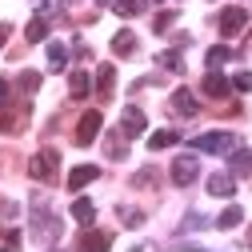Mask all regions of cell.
I'll list each match as a JSON object with an SVG mask.
<instances>
[{
  "instance_id": "1",
  "label": "cell",
  "mask_w": 252,
  "mask_h": 252,
  "mask_svg": "<svg viewBox=\"0 0 252 252\" xmlns=\"http://www.w3.org/2000/svg\"><path fill=\"white\" fill-rule=\"evenodd\" d=\"M56 168H60V152L56 148H40L32 160H28V176L40 180V184H52L56 180Z\"/></svg>"
},
{
  "instance_id": "2",
  "label": "cell",
  "mask_w": 252,
  "mask_h": 252,
  "mask_svg": "<svg viewBox=\"0 0 252 252\" xmlns=\"http://www.w3.org/2000/svg\"><path fill=\"white\" fill-rule=\"evenodd\" d=\"M192 148L212 152V156H224V152L236 148V136H232V132H200V136L192 140Z\"/></svg>"
},
{
  "instance_id": "3",
  "label": "cell",
  "mask_w": 252,
  "mask_h": 252,
  "mask_svg": "<svg viewBox=\"0 0 252 252\" xmlns=\"http://www.w3.org/2000/svg\"><path fill=\"white\" fill-rule=\"evenodd\" d=\"M168 172H172V184H176V188H188V184L200 176V160H196L192 152H184V156H176V160H172Z\"/></svg>"
},
{
  "instance_id": "4",
  "label": "cell",
  "mask_w": 252,
  "mask_h": 252,
  "mask_svg": "<svg viewBox=\"0 0 252 252\" xmlns=\"http://www.w3.org/2000/svg\"><path fill=\"white\" fill-rule=\"evenodd\" d=\"M100 124H104V116H100L96 108H92V112H84V116H80V124H76V144H80V148H88L92 140H96Z\"/></svg>"
},
{
  "instance_id": "5",
  "label": "cell",
  "mask_w": 252,
  "mask_h": 252,
  "mask_svg": "<svg viewBox=\"0 0 252 252\" xmlns=\"http://www.w3.org/2000/svg\"><path fill=\"white\" fill-rule=\"evenodd\" d=\"M244 28H248V12L244 8H224V12H220V36H240L244 32Z\"/></svg>"
},
{
  "instance_id": "6",
  "label": "cell",
  "mask_w": 252,
  "mask_h": 252,
  "mask_svg": "<svg viewBox=\"0 0 252 252\" xmlns=\"http://www.w3.org/2000/svg\"><path fill=\"white\" fill-rule=\"evenodd\" d=\"M204 96H212V100H224L228 96V92H232V80H224V76H220L216 68H208V76H204Z\"/></svg>"
},
{
  "instance_id": "7",
  "label": "cell",
  "mask_w": 252,
  "mask_h": 252,
  "mask_svg": "<svg viewBox=\"0 0 252 252\" xmlns=\"http://www.w3.org/2000/svg\"><path fill=\"white\" fill-rule=\"evenodd\" d=\"M144 128H148V116H144V112H140L136 104H132V108H124V120H120V132H124V136H140Z\"/></svg>"
},
{
  "instance_id": "8",
  "label": "cell",
  "mask_w": 252,
  "mask_h": 252,
  "mask_svg": "<svg viewBox=\"0 0 252 252\" xmlns=\"http://www.w3.org/2000/svg\"><path fill=\"white\" fill-rule=\"evenodd\" d=\"M96 176H100V168H96V164H76V168L68 172V188H72V192H80V188H84V184H92Z\"/></svg>"
},
{
  "instance_id": "9",
  "label": "cell",
  "mask_w": 252,
  "mask_h": 252,
  "mask_svg": "<svg viewBox=\"0 0 252 252\" xmlns=\"http://www.w3.org/2000/svg\"><path fill=\"white\" fill-rule=\"evenodd\" d=\"M208 192H212V196H232V192H236V176H232V172L208 176Z\"/></svg>"
},
{
  "instance_id": "10",
  "label": "cell",
  "mask_w": 252,
  "mask_h": 252,
  "mask_svg": "<svg viewBox=\"0 0 252 252\" xmlns=\"http://www.w3.org/2000/svg\"><path fill=\"white\" fill-rule=\"evenodd\" d=\"M112 248V232H84L80 236V252H108Z\"/></svg>"
},
{
  "instance_id": "11",
  "label": "cell",
  "mask_w": 252,
  "mask_h": 252,
  "mask_svg": "<svg viewBox=\"0 0 252 252\" xmlns=\"http://www.w3.org/2000/svg\"><path fill=\"white\" fill-rule=\"evenodd\" d=\"M172 108H176L180 116H196V112H200L196 96H192V92H188V88H176V92H172Z\"/></svg>"
},
{
  "instance_id": "12",
  "label": "cell",
  "mask_w": 252,
  "mask_h": 252,
  "mask_svg": "<svg viewBox=\"0 0 252 252\" xmlns=\"http://www.w3.org/2000/svg\"><path fill=\"white\" fill-rule=\"evenodd\" d=\"M96 92H100V100H108L112 92H116V68H112V64H100V72H96Z\"/></svg>"
},
{
  "instance_id": "13",
  "label": "cell",
  "mask_w": 252,
  "mask_h": 252,
  "mask_svg": "<svg viewBox=\"0 0 252 252\" xmlns=\"http://www.w3.org/2000/svg\"><path fill=\"white\" fill-rule=\"evenodd\" d=\"M72 220L76 224H92V220H96V204H92L88 196H76L72 200Z\"/></svg>"
},
{
  "instance_id": "14",
  "label": "cell",
  "mask_w": 252,
  "mask_h": 252,
  "mask_svg": "<svg viewBox=\"0 0 252 252\" xmlns=\"http://www.w3.org/2000/svg\"><path fill=\"white\" fill-rule=\"evenodd\" d=\"M228 156H232V176H248L252 172V148H240L236 144Z\"/></svg>"
},
{
  "instance_id": "15",
  "label": "cell",
  "mask_w": 252,
  "mask_h": 252,
  "mask_svg": "<svg viewBox=\"0 0 252 252\" xmlns=\"http://www.w3.org/2000/svg\"><path fill=\"white\" fill-rule=\"evenodd\" d=\"M112 52H116V56H132V52H136V32L120 28V32L112 36Z\"/></svg>"
},
{
  "instance_id": "16",
  "label": "cell",
  "mask_w": 252,
  "mask_h": 252,
  "mask_svg": "<svg viewBox=\"0 0 252 252\" xmlns=\"http://www.w3.org/2000/svg\"><path fill=\"white\" fill-rule=\"evenodd\" d=\"M24 120H28V108H20V112H4L0 108V132H20Z\"/></svg>"
},
{
  "instance_id": "17",
  "label": "cell",
  "mask_w": 252,
  "mask_h": 252,
  "mask_svg": "<svg viewBox=\"0 0 252 252\" xmlns=\"http://www.w3.org/2000/svg\"><path fill=\"white\" fill-rule=\"evenodd\" d=\"M44 36H48V20H44V16L28 20V28H24V40H28V44H40Z\"/></svg>"
},
{
  "instance_id": "18",
  "label": "cell",
  "mask_w": 252,
  "mask_h": 252,
  "mask_svg": "<svg viewBox=\"0 0 252 252\" xmlns=\"http://www.w3.org/2000/svg\"><path fill=\"white\" fill-rule=\"evenodd\" d=\"M240 220H244V212H240V204H228L224 212L216 216V228H224V232H228V228H236V224H240Z\"/></svg>"
},
{
  "instance_id": "19",
  "label": "cell",
  "mask_w": 252,
  "mask_h": 252,
  "mask_svg": "<svg viewBox=\"0 0 252 252\" xmlns=\"http://www.w3.org/2000/svg\"><path fill=\"white\" fill-rule=\"evenodd\" d=\"M68 92H72L76 100H80V96H88V92H92V80H88V72H72V76H68Z\"/></svg>"
},
{
  "instance_id": "20",
  "label": "cell",
  "mask_w": 252,
  "mask_h": 252,
  "mask_svg": "<svg viewBox=\"0 0 252 252\" xmlns=\"http://www.w3.org/2000/svg\"><path fill=\"white\" fill-rule=\"evenodd\" d=\"M104 152H108V160H124V156H128V148H124V132H112L108 144H104Z\"/></svg>"
},
{
  "instance_id": "21",
  "label": "cell",
  "mask_w": 252,
  "mask_h": 252,
  "mask_svg": "<svg viewBox=\"0 0 252 252\" xmlns=\"http://www.w3.org/2000/svg\"><path fill=\"white\" fill-rule=\"evenodd\" d=\"M64 64H68V48H64V44H48V68L60 72Z\"/></svg>"
},
{
  "instance_id": "22",
  "label": "cell",
  "mask_w": 252,
  "mask_h": 252,
  "mask_svg": "<svg viewBox=\"0 0 252 252\" xmlns=\"http://www.w3.org/2000/svg\"><path fill=\"white\" fill-rule=\"evenodd\" d=\"M176 140H180V132H172V128H160V132H152L148 148H172Z\"/></svg>"
},
{
  "instance_id": "23",
  "label": "cell",
  "mask_w": 252,
  "mask_h": 252,
  "mask_svg": "<svg viewBox=\"0 0 252 252\" xmlns=\"http://www.w3.org/2000/svg\"><path fill=\"white\" fill-rule=\"evenodd\" d=\"M112 8H116V16H136L144 8V0H112Z\"/></svg>"
},
{
  "instance_id": "24",
  "label": "cell",
  "mask_w": 252,
  "mask_h": 252,
  "mask_svg": "<svg viewBox=\"0 0 252 252\" xmlns=\"http://www.w3.org/2000/svg\"><path fill=\"white\" fill-rule=\"evenodd\" d=\"M120 220H124L128 228H140V224H144V212H140V208H128V204H124V208H120Z\"/></svg>"
},
{
  "instance_id": "25",
  "label": "cell",
  "mask_w": 252,
  "mask_h": 252,
  "mask_svg": "<svg viewBox=\"0 0 252 252\" xmlns=\"http://www.w3.org/2000/svg\"><path fill=\"white\" fill-rule=\"evenodd\" d=\"M232 56V48H224V44H216V48H208V68H220L224 60Z\"/></svg>"
},
{
  "instance_id": "26",
  "label": "cell",
  "mask_w": 252,
  "mask_h": 252,
  "mask_svg": "<svg viewBox=\"0 0 252 252\" xmlns=\"http://www.w3.org/2000/svg\"><path fill=\"white\" fill-rule=\"evenodd\" d=\"M208 224V216H200V212H188L184 216V224H180V232H192V228H204Z\"/></svg>"
},
{
  "instance_id": "27",
  "label": "cell",
  "mask_w": 252,
  "mask_h": 252,
  "mask_svg": "<svg viewBox=\"0 0 252 252\" xmlns=\"http://www.w3.org/2000/svg\"><path fill=\"white\" fill-rule=\"evenodd\" d=\"M172 20H176V12H156V20H152V32H168V28H172Z\"/></svg>"
},
{
  "instance_id": "28",
  "label": "cell",
  "mask_w": 252,
  "mask_h": 252,
  "mask_svg": "<svg viewBox=\"0 0 252 252\" xmlns=\"http://www.w3.org/2000/svg\"><path fill=\"white\" fill-rule=\"evenodd\" d=\"M132 184H136V188H152V184H156V168H140V172L132 176Z\"/></svg>"
},
{
  "instance_id": "29",
  "label": "cell",
  "mask_w": 252,
  "mask_h": 252,
  "mask_svg": "<svg viewBox=\"0 0 252 252\" xmlns=\"http://www.w3.org/2000/svg\"><path fill=\"white\" fill-rule=\"evenodd\" d=\"M20 88L28 92V96H32V92L40 88V72H20Z\"/></svg>"
},
{
  "instance_id": "30",
  "label": "cell",
  "mask_w": 252,
  "mask_h": 252,
  "mask_svg": "<svg viewBox=\"0 0 252 252\" xmlns=\"http://www.w3.org/2000/svg\"><path fill=\"white\" fill-rule=\"evenodd\" d=\"M160 64H164V68H172V72H184V60H180V52H160Z\"/></svg>"
},
{
  "instance_id": "31",
  "label": "cell",
  "mask_w": 252,
  "mask_h": 252,
  "mask_svg": "<svg viewBox=\"0 0 252 252\" xmlns=\"http://www.w3.org/2000/svg\"><path fill=\"white\" fill-rule=\"evenodd\" d=\"M232 88H240V92H252V72H236V76H232Z\"/></svg>"
},
{
  "instance_id": "32",
  "label": "cell",
  "mask_w": 252,
  "mask_h": 252,
  "mask_svg": "<svg viewBox=\"0 0 252 252\" xmlns=\"http://www.w3.org/2000/svg\"><path fill=\"white\" fill-rule=\"evenodd\" d=\"M8 92H12V88H8V80H0V104L8 100Z\"/></svg>"
},
{
  "instance_id": "33",
  "label": "cell",
  "mask_w": 252,
  "mask_h": 252,
  "mask_svg": "<svg viewBox=\"0 0 252 252\" xmlns=\"http://www.w3.org/2000/svg\"><path fill=\"white\" fill-rule=\"evenodd\" d=\"M8 32H12V28H8V24H0V48H4V40H8Z\"/></svg>"
},
{
  "instance_id": "34",
  "label": "cell",
  "mask_w": 252,
  "mask_h": 252,
  "mask_svg": "<svg viewBox=\"0 0 252 252\" xmlns=\"http://www.w3.org/2000/svg\"><path fill=\"white\" fill-rule=\"evenodd\" d=\"M132 252H160L156 244H140V248H132Z\"/></svg>"
},
{
  "instance_id": "35",
  "label": "cell",
  "mask_w": 252,
  "mask_h": 252,
  "mask_svg": "<svg viewBox=\"0 0 252 252\" xmlns=\"http://www.w3.org/2000/svg\"><path fill=\"white\" fill-rule=\"evenodd\" d=\"M0 252H16V248H12V244H8V240H4V244H0Z\"/></svg>"
},
{
  "instance_id": "36",
  "label": "cell",
  "mask_w": 252,
  "mask_h": 252,
  "mask_svg": "<svg viewBox=\"0 0 252 252\" xmlns=\"http://www.w3.org/2000/svg\"><path fill=\"white\" fill-rule=\"evenodd\" d=\"M248 248H252V228H248Z\"/></svg>"
},
{
  "instance_id": "37",
  "label": "cell",
  "mask_w": 252,
  "mask_h": 252,
  "mask_svg": "<svg viewBox=\"0 0 252 252\" xmlns=\"http://www.w3.org/2000/svg\"><path fill=\"white\" fill-rule=\"evenodd\" d=\"M96 4H112V0H96Z\"/></svg>"
},
{
  "instance_id": "38",
  "label": "cell",
  "mask_w": 252,
  "mask_h": 252,
  "mask_svg": "<svg viewBox=\"0 0 252 252\" xmlns=\"http://www.w3.org/2000/svg\"><path fill=\"white\" fill-rule=\"evenodd\" d=\"M248 48H252V36H248Z\"/></svg>"
}]
</instances>
